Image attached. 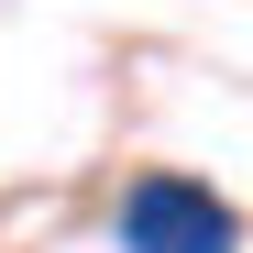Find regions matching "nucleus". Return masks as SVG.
Returning a JSON list of instances; mask_svg holds the SVG:
<instances>
[{
    "label": "nucleus",
    "mask_w": 253,
    "mask_h": 253,
    "mask_svg": "<svg viewBox=\"0 0 253 253\" xmlns=\"http://www.w3.org/2000/svg\"><path fill=\"white\" fill-rule=\"evenodd\" d=\"M110 242H121V253H242V209L209 198L198 176H176V165H154V176L121 187Z\"/></svg>",
    "instance_id": "1"
}]
</instances>
